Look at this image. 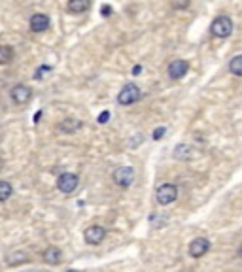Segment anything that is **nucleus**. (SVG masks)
Returning <instances> with one entry per match:
<instances>
[{
    "instance_id": "13",
    "label": "nucleus",
    "mask_w": 242,
    "mask_h": 272,
    "mask_svg": "<svg viewBox=\"0 0 242 272\" xmlns=\"http://www.w3.org/2000/svg\"><path fill=\"white\" fill-rule=\"evenodd\" d=\"M78 129H82V121H79V119L68 117V119L61 121V131H63V132H68V134H72V132H76Z\"/></svg>"
},
{
    "instance_id": "15",
    "label": "nucleus",
    "mask_w": 242,
    "mask_h": 272,
    "mask_svg": "<svg viewBox=\"0 0 242 272\" xmlns=\"http://www.w3.org/2000/svg\"><path fill=\"white\" fill-rule=\"evenodd\" d=\"M27 261H29V257H27V253H25V251H14V253H10V255L6 257V263H8L10 266H16V264L27 263Z\"/></svg>"
},
{
    "instance_id": "6",
    "label": "nucleus",
    "mask_w": 242,
    "mask_h": 272,
    "mask_svg": "<svg viewBox=\"0 0 242 272\" xmlns=\"http://www.w3.org/2000/svg\"><path fill=\"white\" fill-rule=\"evenodd\" d=\"M106 236V229L102 225H91L86 229L84 233V238H86L87 244H93V246H99Z\"/></svg>"
},
{
    "instance_id": "12",
    "label": "nucleus",
    "mask_w": 242,
    "mask_h": 272,
    "mask_svg": "<svg viewBox=\"0 0 242 272\" xmlns=\"http://www.w3.org/2000/svg\"><path fill=\"white\" fill-rule=\"evenodd\" d=\"M61 259H63V253H61V249L55 248V246H49V248L44 251V261H46L47 264H59Z\"/></svg>"
},
{
    "instance_id": "2",
    "label": "nucleus",
    "mask_w": 242,
    "mask_h": 272,
    "mask_svg": "<svg viewBox=\"0 0 242 272\" xmlns=\"http://www.w3.org/2000/svg\"><path fill=\"white\" fill-rule=\"evenodd\" d=\"M140 89L134 85V83H127V85H123V89L119 91V95H117V102L121 104V106H131V104H134L136 101H140Z\"/></svg>"
},
{
    "instance_id": "3",
    "label": "nucleus",
    "mask_w": 242,
    "mask_h": 272,
    "mask_svg": "<svg viewBox=\"0 0 242 272\" xmlns=\"http://www.w3.org/2000/svg\"><path fill=\"white\" fill-rule=\"evenodd\" d=\"M114 184H116L117 187H131L134 182V168L133 166H129V164H125V166H117L116 170H114Z\"/></svg>"
},
{
    "instance_id": "9",
    "label": "nucleus",
    "mask_w": 242,
    "mask_h": 272,
    "mask_svg": "<svg viewBox=\"0 0 242 272\" xmlns=\"http://www.w3.org/2000/svg\"><path fill=\"white\" fill-rule=\"evenodd\" d=\"M188 70H189V62L184 61V59H176V61H172L171 64H169V76H171L172 79L184 78V76L188 74Z\"/></svg>"
},
{
    "instance_id": "22",
    "label": "nucleus",
    "mask_w": 242,
    "mask_h": 272,
    "mask_svg": "<svg viewBox=\"0 0 242 272\" xmlns=\"http://www.w3.org/2000/svg\"><path fill=\"white\" fill-rule=\"evenodd\" d=\"M110 12H112V8H110V6H102V16H104V17H108Z\"/></svg>"
},
{
    "instance_id": "1",
    "label": "nucleus",
    "mask_w": 242,
    "mask_h": 272,
    "mask_svg": "<svg viewBox=\"0 0 242 272\" xmlns=\"http://www.w3.org/2000/svg\"><path fill=\"white\" fill-rule=\"evenodd\" d=\"M210 32L216 38H227V36H231V32H233V21H231V17L227 16L216 17L210 25Z\"/></svg>"
},
{
    "instance_id": "5",
    "label": "nucleus",
    "mask_w": 242,
    "mask_h": 272,
    "mask_svg": "<svg viewBox=\"0 0 242 272\" xmlns=\"http://www.w3.org/2000/svg\"><path fill=\"white\" fill-rule=\"evenodd\" d=\"M79 179L76 174H72V172H64L61 174L59 178H57V187H59V191L61 193H74L76 191V187H78Z\"/></svg>"
},
{
    "instance_id": "16",
    "label": "nucleus",
    "mask_w": 242,
    "mask_h": 272,
    "mask_svg": "<svg viewBox=\"0 0 242 272\" xmlns=\"http://www.w3.org/2000/svg\"><path fill=\"white\" fill-rule=\"evenodd\" d=\"M14 193V189H12V184L10 182H4V179H0V202L8 201L10 197Z\"/></svg>"
},
{
    "instance_id": "8",
    "label": "nucleus",
    "mask_w": 242,
    "mask_h": 272,
    "mask_svg": "<svg viewBox=\"0 0 242 272\" xmlns=\"http://www.w3.org/2000/svg\"><path fill=\"white\" fill-rule=\"evenodd\" d=\"M10 95H12V101L16 102V104H19V106H23V104H27V102L32 99V91L31 87L27 85H16L12 91H10Z\"/></svg>"
},
{
    "instance_id": "19",
    "label": "nucleus",
    "mask_w": 242,
    "mask_h": 272,
    "mask_svg": "<svg viewBox=\"0 0 242 272\" xmlns=\"http://www.w3.org/2000/svg\"><path fill=\"white\" fill-rule=\"evenodd\" d=\"M165 132H167V129H165V127H159V129H155V132H153V140H161Z\"/></svg>"
},
{
    "instance_id": "17",
    "label": "nucleus",
    "mask_w": 242,
    "mask_h": 272,
    "mask_svg": "<svg viewBox=\"0 0 242 272\" xmlns=\"http://www.w3.org/2000/svg\"><path fill=\"white\" fill-rule=\"evenodd\" d=\"M229 70H231V74H234V76H242V55H236V57L231 59Z\"/></svg>"
},
{
    "instance_id": "23",
    "label": "nucleus",
    "mask_w": 242,
    "mask_h": 272,
    "mask_svg": "<svg viewBox=\"0 0 242 272\" xmlns=\"http://www.w3.org/2000/svg\"><path fill=\"white\" fill-rule=\"evenodd\" d=\"M140 70H142V66H138V64H136V66L133 68V74L136 76V74H140Z\"/></svg>"
},
{
    "instance_id": "21",
    "label": "nucleus",
    "mask_w": 242,
    "mask_h": 272,
    "mask_svg": "<svg viewBox=\"0 0 242 272\" xmlns=\"http://www.w3.org/2000/svg\"><path fill=\"white\" fill-rule=\"evenodd\" d=\"M110 119V112H102L101 116H99V123H106Z\"/></svg>"
},
{
    "instance_id": "4",
    "label": "nucleus",
    "mask_w": 242,
    "mask_h": 272,
    "mask_svg": "<svg viewBox=\"0 0 242 272\" xmlns=\"http://www.w3.org/2000/svg\"><path fill=\"white\" fill-rule=\"evenodd\" d=\"M155 197H157V202H159L161 206L172 204V202L178 199V187L172 186V184H163V186H159Z\"/></svg>"
},
{
    "instance_id": "7",
    "label": "nucleus",
    "mask_w": 242,
    "mask_h": 272,
    "mask_svg": "<svg viewBox=\"0 0 242 272\" xmlns=\"http://www.w3.org/2000/svg\"><path fill=\"white\" fill-rule=\"evenodd\" d=\"M208 249H210V242H208V238L199 236V238L191 240V244H189V255L199 259V257H203L204 253H208Z\"/></svg>"
},
{
    "instance_id": "24",
    "label": "nucleus",
    "mask_w": 242,
    "mask_h": 272,
    "mask_svg": "<svg viewBox=\"0 0 242 272\" xmlns=\"http://www.w3.org/2000/svg\"><path fill=\"white\" fill-rule=\"evenodd\" d=\"M238 257H242V246L238 248Z\"/></svg>"
},
{
    "instance_id": "25",
    "label": "nucleus",
    "mask_w": 242,
    "mask_h": 272,
    "mask_svg": "<svg viewBox=\"0 0 242 272\" xmlns=\"http://www.w3.org/2000/svg\"><path fill=\"white\" fill-rule=\"evenodd\" d=\"M70 272H72V270H70Z\"/></svg>"
},
{
    "instance_id": "11",
    "label": "nucleus",
    "mask_w": 242,
    "mask_h": 272,
    "mask_svg": "<svg viewBox=\"0 0 242 272\" xmlns=\"http://www.w3.org/2000/svg\"><path fill=\"white\" fill-rule=\"evenodd\" d=\"M195 149L188 146V144H180L174 148V157L178 159V161H191V159H195Z\"/></svg>"
},
{
    "instance_id": "14",
    "label": "nucleus",
    "mask_w": 242,
    "mask_h": 272,
    "mask_svg": "<svg viewBox=\"0 0 242 272\" xmlns=\"http://www.w3.org/2000/svg\"><path fill=\"white\" fill-rule=\"evenodd\" d=\"M89 6H91V4H89L87 0H70L66 8H68V12H72V14H84V12L89 10Z\"/></svg>"
},
{
    "instance_id": "18",
    "label": "nucleus",
    "mask_w": 242,
    "mask_h": 272,
    "mask_svg": "<svg viewBox=\"0 0 242 272\" xmlns=\"http://www.w3.org/2000/svg\"><path fill=\"white\" fill-rule=\"evenodd\" d=\"M14 59V51L10 46H0V64H8Z\"/></svg>"
},
{
    "instance_id": "20",
    "label": "nucleus",
    "mask_w": 242,
    "mask_h": 272,
    "mask_svg": "<svg viewBox=\"0 0 242 272\" xmlns=\"http://www.w3.org/2000/svg\"><path fill=\"white\" fill-rule=\"evenodd\" d=\"M188 6H189L188 0H184V2H172V8L174 10H184V8H188Z\"/></svg>"
},
{
    "instance_id": "10",
    "label": "nucleus",
    "mask_w": 242,
    "mask_h": 272,
    "mask_svg": "<svg viewBox=\"0 0 242 272\" xmlns=\"http://www.w3.org/2000/svg\"><path fill=\"white\" fill-rule=\"evenodd\" d=\"M49 27V17L46 14H34L31 17V31L32 32H44Z\"/></svg>"
}]
</instances>
